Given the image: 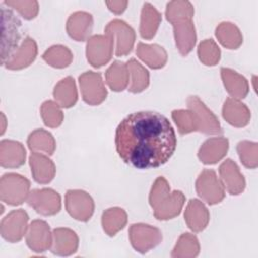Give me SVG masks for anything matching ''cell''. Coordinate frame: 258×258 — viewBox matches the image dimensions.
<instances>
[{
	"mask_svg": "<svg viewBox=\"0 0 258 258\" xmlns=\"http://www.w3.org/2000/svg\"><path fill=\"white\" fill-rule=\"evenodd\" d=\"M30 150H42L48 154H52L55 149V141L52 135L42 129L33 131L27 140Z\"/></svg>",
	"mask_w": 258,
	"mask_h": 258,
	"instance_id": "30",
	"label": "cell"
},
{
	"mask_svg": "<svg viewBox=\"0 0 258 258\" xmlns=\"http://www.w3.org/2000/svg\"><path fill=\"white\" fill-rule=\"evenodd\" d=\"M28 216L23 210L12 211L1 222L2 237L11 242L19 241L26 230Z\"/></svg>",
	"mask_w": 258,
	"mask_h": 258,
	"instance_id": "12",
	"label": "cell"
},
{
	"mask_svg": "<svg viewBox=\"0 0 258 258\" xmlns=\"http://www.w3.org/2000/svg\"><path fill=\"white\" fill-rule=\"evenodd\" d=\"M42 57L51 67L61 69L68 67L71 63L73 59V54L68 49V47H64L62 45H54L47 49L43 53Z\"/></svg>",
	"mask_w": 258,
	"mask_h": 258,
	"instance_id": "33",
	"label": "cell"
},
{
	"mask_svg": "<svg viewBox=\"0 0 258 258\" xmlns=\"http://www.w3.org/2000/svg\"><path fill=\"white\" fill-rule=\"evenodd\" d=\"M216 36L219 41L229 49L238 48L243 41L238 27L230 22L221 23L216 29Z\"/></svg>",
	"mask_w": 258,
	"mask_h": 258,
	"instance_id": "28",
	"label": "cell"
},
{
	"mask_svg": "<svg viewBox=\"0 0 258 258\" xmlns=\"http://www.w3.org/2000/svg\"><path fill=\"white\" fill-rule=\"evenodd\" d=\"M229 147L226 138L218 137L208 139L200 148L199 158L205 164H213L224 157Z\"/></svg>",
	"mask_w": 258,
	"mask_h": 258,
	"instance_id": "17",
	"label": "cell"
},
{
	"mask_svg": "<svg viewBox=\"0 0 258 258\" xmlns=\"http://www.w3.org/2000/svg\"><path fill=\"white\" fill-rule=\"evenodd\" d=\"M239 156L245 166L255 168L257 166V144L249 141L240 142L237 146Z\"/></svg>",
	"mask_w": 258,
	"mask_h": 258,
	"instance_id": "37",
	"label": "cell"
},
{
	"mask_svg": "<svg viewBox=\"0 0 258 258\" xmlns=\"http://www.w3.org/2000/svg\"><path fill=\"white\" fill-rule=\"evenodd\" d=\"M114 38L112 35H94L88 40L87 58L95 68H100L107 63L113 50Z\"/></svg>",
	"mask_w": 258,
	"mask_h": 258,
	"instance_id": "7",
	"label": "cell"
},
{
	"mask_svg": "<svg viewBox=\"0 0 258 258\" xmlns=\"http://www.w3.org/2000/svg\"><path fill=\"white\" fill-rule=\"evenodd\" d=\"M194 13V6L188 1H170L166 5V19L171 23L183 19H191Z\"/></svg>",
	"mask_w": 258,
	"mask_h": 258,
	"instance_id": "32",
	"label": "cell"
},
{
	"mask_svg": "<svg viewBox=\"0 0 258 258\" xmlns=\"http://www.w3.org/2000/svg\"><path fill=\"white\" fill-rule=\"evenodd\" d=\"M20 21L15 16L13 11L1 4V27H2V41H1V62L5 64L14 53L17 51L18 42L20 40Z\"/></svg>",
	"mask_w": 258,
	"mask_h": 258,
	"instance_id": "3",
	"label": "cell"
},
{
	"mask_svg": "<svg viewBox=\"0 0 258 258\" xmlns=\"http://www.w3.org/2000/svg\"><path fill=\"white\" fill-rule=\"evenodd\" d=\"M50 242L48 225L44 221H33L27 235V245L34 251H44L50 246Z\"/></svg>",
	"mask_w": 258,
	"mask_h": 258,
	"instance_id": "19",
	"label": "cell"
},
{
	"mask_svg": "<svg viewBox=\"0 0 258 258\" xmlns=\"http://www.w3.org/2000/svg\"><path fill=\"white\" fill-rule=\"evenodd\" d=\"M200 60L206 66H215L220 60L221 51L213 39L202 41L198 48Z\"/></svg>",
	"mask_w": 258,
	"mask_h": 258,
	"instance_id": "34",
	"label": "cell"
},
{
	"mask_svg": "<svg viewBox=\"0 0 258 258\" xmlns=\"http://www.w3.org/2000/svg\"><path fill=\"white\" fill-rule=\"evenodd\" d=\"M221 75L224 81V85L230 95L239 99L246 97L249 91V87L247 80L244 77L226 68L221 69Z\"/></svg>",
	"mask_w": 258,
	"mask_h": 258,
	"instance_id": "24",
	"label": "cell"
},
{
	"mask_svg": "<svg viewBox=\"0 0 258 258\" xmlns=\"http://www.w3.org/2000/svg\"><path fill=\"white\" fill-rule=\"evenodd\" d=\"M92 26V15L88 12L78 11L69 17L67 22V31L72 38L77 41H83L91 33Z\"/></svg>",
	"mask_w": 258,
	"mask_h": 258,
	"instance_id": "14",
	"label": "cell"
},
{
	"mask_svg": "<svg viewBox=\"0 0 258 258\" xmlns=\"http://www.w3.org/2000/svg\"><path fill=\"white\" fill-rule=\"evenodd\" d=\"M30 182L16 173H6L1 178V200L11 206L20 205L28 196Z\"/></svg>",
	"mask_w": 258,
	"mask_h": 258,
	"instance_id": "4",
	"label": "cell"
},
{
	"mask_svg": "<svg viewBox=\"0 0 258 258\" xmlns=\"http://www.w3.org/2000/svg\"><path fill=\"white\" fill-rule=\"evenodd\" d=\"M36 53V43L33 39L26 37L14 55L8 61H6L5 67L9 70H19L25 68L34 60Z\"/></svg>",
	"mask_w": 258,
	"mask_h": 258,
	"instance_id": "21",
	"label": "cell"
},
{
	"mask_svg": "<svg viewBox=\"0 0 258 258\" xmlns=\"http://www.w3.org/2000/svg\"><path fill=\"white\" fill-rule=\"evenodd\" d=\"M57 105L58 104L52 101H46L41 106V117L43 119L44 124L48 127H58L62 122L63 115Z\"/></svg>",
	"mask_w": 258,
	"mask_h": 258,
	"instance_id": "35",
	"label": "cell"
},
{
	"mask_svg": "<svg viewBox=\"0 0 258 258\" xmlns=\"http://www.w3.org/2000/svg\"><path fill=\"white\" fill-rule=\"evenodd\" d=\"M53 97L57 104L62 108L74 106L78 99L75 80L72 77L62 79L53 90Z\"/></svg>",
	"mask_w": 258,
	"mask_h": 258,
	"instance_id": "25",
	"label": "cell"
},
{
	"mask_svg": "<svg viewBox=\"0 0 258 258\" xmlns=\"http://www.w3.org/2000/svg\"><path fill=\"white\" fill-rule=\"evenodd\" d=\"M127 68L129 74L132 76V85L128 90L132 93H139L146 89L149 84V74L147 70L144 69L134 58L128 61Z\"/></svg>",
	"mask_w": 258,
	"mask_h": 258,
	"instance_id": "31",
	"label": "cell"
},
{
	"mask_svg": "<svg viewBox=\"0 0 258 258\" xmlns=\"http://www.w3.org/2000/svg\"><path fill=\"white\" fill-rule=\"evenodd\" d=\"M223 117L231 125L243 127L249 123L250 111L243 103L229 98L223 107Z\"/></svg>",
	"mask_w": 258,
	"mask_h": 258,
	"instance_id": "22",
	"label": "cell"
},
{
	"mask_svg": "<svg viewBox=\"0 0 258 258\" xmlns=\"http://www.w3.org/2000/svg\"><path fill=\"white\" fill-rule=\"evenodd\" d=\"M176 46L182 55H186L196 43V30L191 19H183L172 23Z\"/></svg>",
	"mask_w": 258,
	"mask_h": 258,
	"instance_id": "13",
	"label": "cell"
},
{
	"mask_svg": "<svg viewBox=\"0 0 258 258\" xmlns=\"http://www.w3.org/2000/svg\"><path fill=\"white\" fill-rule=\"evenodd\" d=\"M28 205L41 215H54L60 210V197L50 188L33 189L29 194Z\"/></svg>",
	"mask_w": 258,
	"mask_h": 258,
	"instance_id": "10",
	"label": "cell"
},
{
	"mask_svg": "<svg viewBox=\"0 0 258 258\" xmlns=\"http://www.w3.org/2000/svg\"><path fill=\"white\" fill-rule=\"evenodd\" d=\"M105 31L107 34L116 37L117 56L126 55L131 51L135 40V33L126 22L120 19H114L106 26Z\"/></svg>",
	"mask_w": 258,
	"mask_h": 258,
	"instance_id": "11",
	"label": "cell"
},
{
	"mask_svg": "<svg viewBox=\"0 0 258 258\" xmlns=\"http://www.w3.org/2000/svg\"><path fill=\"white\" fill-rule=\"evenodd\" d=\"M136 53L143 61H145L152 69L162 68L167 59L165 50L157 44L149 45L139 43Z\"/></svg>",
	"mask_w": 258,
	"mask_h": 258,
	"instance_id": "26",
	"label": "cell"
},
{
	"mask_svg": "<svg viewBox=\"0 0 258 258\" xmlns=\"http://www.w3.org/2000/svg\"><path fill=\"white\" fill-rule=\"evenodd\" d=\"M161 14L150 3H144L141 11L140 34L145 39H151L159 26Z\"/></svg>",
	"mask_w": 258,
	"mask_h": 258,
	"instance_id": "23",
	"label": "cell"
},
{
	"mask_svg": "<svg viewBox=\"0 0 258 258\" xmlns=\"http://www.w3.org/2000/svg\"><path fill=\"white\" fill-rule=\"evenodd\" d=\"M0 148V162L3 167H18L24 163L25 149L21 143L12 140H2Z\"/></svg>",
	"mask_w": 258,
	"mask_h": 258,
	"instance_id": "18",
	"label": "cell"
},
{
	"mask_svg": "<svg viewBox=\"0 0 258 258\" xmlns=\"http://www.w3.org/2000/svg\"><path fill=\"white\" fill-rule=\"evenodd\" d=\"M3 3L16 9L25 19H32L38 13L37 1H4Z\"/></svg>",
	"mask_w": 258,
	"mask_h": 258,
	"instance_id": "38",
	"label": "cell"
},
{
	"mask_svg": "<svg viewBox=\"0 0 258 258\" xmlns=\"http://www.w3.org/2000/svg\"><path fill=\"white\" fill-rule=\"evenodd\" d=\"M196 188L198 195L209 205L218 204L225 197L223 185L213 169H205L200 174L196 182Z\"/></svg>",
	"mask_w": 258,
	"mask_h": 258,
	"instance_id": "6",
	"label": "cell"
},
{
	"mask_svg": "<svg viewBox=\"0 0 258 258\" xmlns=\"http://www.w3.org/2000/svg\"><path fill=\"white\" fill-rule=\"evenodd\" d=\"M128 68L121 61H114L106 72V80L109 87L116 92L123 91L128 84Z\"/></svg>",
	"mask_w": 258,
	"mask_h": 258,
	"instance_id": "27",
	"label": "cell"
},
{
	"mask_svg": "<svg viewBox=\"0 0 258 258\" xmlns=\"http://www.w3.org/2000/svg\"><path fill=\"white\" fill-rule=\"evenodd\" d=\"M169 185L166 179L159 176L150 191L149 203L154 210V216L158 220H168L177 216L184 204V196L179 190L169 195Z\"/></svg>",
	"mask_w": 258,
	"mask_h": 258,
	"instance_id": "2",
	"label": "cell"
},
{
	"mask_svg": "<svg viewBox=\"0 0 258 258\" xmlns=\"http://www.w3.org/2000/svg\"><path fill=\"white\" fill-rule=\"evenodd\" d=\"M66 207L69 214L79 221H88L94 212V202L84 190H68Z\"/></svg>",
	"mask_w": 258,
	"mask_h": 258,
	"instance_id": "9",
	"label": "cell"
},
{
	"mask_svg": "<svg viewBox=\"0 0 258 258\" xmlns=\"http://www.w3.org/2000/svg\"><path fill=\"white\" fill-rule=\"evenodd\" d=\"M220 174L225 186L231 195H239L244 190V177L240 173L239 167L233 160L227 159L221 164Z\"/></svg>",
	"mask_w": 258,
	"mask_h": 258,
	"instance_id": "15",
	"label": "cell"
},
{
	"mask_svg": "<svg viewBox=\"0 0 258 258\" xmlns=\"http://www.w3.org/2000/svg\"><path fill=\"white\" fill-rule=\"evenodd\" d=\"M106 5L114 13L120 14L126 9L128 1H106Z\"/></svg>",
	"mask_w": 258,
	"mask_h": 258,
	"instance_id": "39",
	"label": "cell"
},
{
	"mask_svg": "<svg viewBox=\"0 0 258 258\" xmlns=\"http://www.w3.org/2000/svg\"><path fill=\"white\" fill-rule=\"evenodd\" d=\"M172 118L178 126V130L181 134H186L198 130L195 114L190 110H175L172 112Z\"/></svg>",
	"mask_w": 258,
	"mask_h": 258,
	"instance_id": "36",
	"label": "cell"
},
{
	"mask_svg": "<svg viewBox=\"0 0 258 258\" xmlns=\"http://www.w3.org/2000/svg\"><path fill=\"white\" fill-rule=\"evenodd\" d=\"M83 100L92 106L102 103L107 96V90L99 73L86 72L79 78Z\"/></svg>",
	"mask_w": 258,
	"mask_h": 258,
	"instance_id": "5",
	"label": "cell"
},
{
	"mask_svg": "<svg viewBox=\"0 0 258 258\" xmlns=\"http://www.w3.org/2000/svg\"><path fill=\"white\" fill-rule=\"evenodd\" d=\"M187 106L195 114L199 131L206 134L222 133L219 120L197 96H190L187 99Z\"/></svg>",
	"mask_w": 258,
	"mask_h": 258,
	"instance_id": "8",
	"label": "cell"
},
{
	"mask_svg": "<svg viewBox=\"0 0 258 258\" xmlns=\"http://www.w3.org/2000/svg\"><path fill=\"white\" fill-rule=\"evenodd\" d=\"M176 144V135L169 120L151 111L128 115L120 122L115 133V145L120 158L139 169L165 164Z\"/></svg>",
	"mask_w": 258,
	"mask_h": 258,
	"instance_id": "1",
	"label": "cell"
},
{
	"mask_svg": "<svg viewBox=\"0 0 258 258\" xmlns=\"http://www.w3.org/2000/svg\"><path fill=\"white\" fill-rule=\"evenodd\" d=\"M210 215L207 208L199 200H190L184 213V220L188 227L195 231H203L209 222Z\"/></svg>",
	"mask_w": 258,
	"mask_h": 258,
	"instance_id": "20",
	"label": "cell"
},
{
	"mask_svg": "<svg viewBox=\"0 0 258 258\" xmlns=\"http://www.w3.org/2000/svg\"><path fill=\"white\" fill-rule=\"evenodd\" d=\"M127 222V215L123 209L112 208L103 213L102 224L106 233L114 236L119 230L123 229Z\"/></svg>",
	"mask_w": 258,
	"mask_h": 258,
	"instance_id": "29",
	"label": "cell"
},
{
	"mask_svg": "<svg viewBox=\"0 0 258 258\" xmlns=\"http://www.w3.org/2000/svg\"><path fill=\"white\" fill-rule=\"evenodd\" d=\"M31 173L38 183L50 182L55 174V166L53 162L43 154L33 152L29 157Z\"/></svg>",
	"mask_w": 258,
	"mask_h": 258,
	"instance_id": "16",
	"label": "cell"
}]
</instances>
